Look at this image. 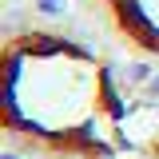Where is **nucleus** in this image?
<instances>
[{
    "mask_svg": "<svg viewBox=\"0 0 159 159\" xmlns=\"http://www.w3.org/2000/svg\"><path fill=\"white\" fill-rule=\"evenodd\" d=\"M119 36L143 52H159V0H96Z\"/></svg>",
    "mask_w": 159,
    "mask_h": 159,
    "instance_id": "nucleus-1",
    "label": "nucleus"
},
{
    "mask_svg": "<svg viewBox=\"0 0 159 159\" xmlns=\"http://www.w3.org/2000/svg\"><path fill=\"white\" fill-rule=\"evenodd\" d=\"M40 8H44V12H52V16H56L60 8H64V0H40Z\"/></svg>",
    "mask_w": 159,
    "mask_h": 159,
    "instance_id": "nucleus-2",
    "label": "nucleus"
},
{
    "mask_svg": "<svg viewBox=\"0 0 159 159\" xmlns=\"http://www.w3.org/2000/svg\"><path fill=\"white\" fill-rule=\"evenodd\" d=\"M4 159H20V155H12V151H8V155H4Z\"/></svg>",
    "mask_w": 159,
    "mask_h": 159,
    "instance_id": "nucleus-3",
    "label": "nucleus"
}]
</instances>
